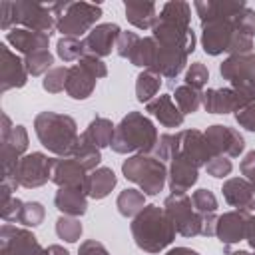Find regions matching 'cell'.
I'll return each instance as SVG.
<instances>
[{
  "label": "cell",
  "mask_w": 255,
  "mask_h": 255,
  "mask_svg": "<svg viewBox=\"0 0 255 255\" xmlns=\"http://www.w3.org/2000/svg\"><path fill=\"white\" fill-rule=\"evenodd\" d=\"M56 52L64 62H80L86 56V48H84V40L78 38H70V36H62L56 44Z\"/></svg>",
  "instance_id": "e575fe53"
},
{
  "label": "cell",
  "mask_w": 255,
  "mask_h": 255,
  "mask_svg": "<svg viewBox=\"0 0 255 255\" xmlns=\"http://www.w3.org/2000/svg\"><path fill=\"white\" fill-rule=\"evenodd\" d=\"M203 133H205L209 145L213 147L215 155L237 157L245 149V139H243V135L235 128L215 124V126H209Z\"/></svg>",
  "instance_id": "4fadbf2b"
},
{
  "label": "cell",
  "mask_w": 255,
  "mask_h": 255,
  "mask_svg": "<svg viewBox=\"0 0 255 255\" xmlns=\"http://www.w3.org/2000/svg\"><path fill=\"white\" fill-rule=\"evenodd\" d=\"M50 8L56 14V30L70 38L88 36L102 16V6L90 2H52Z\"/></svg>",
  "instance_id": "52a82bcc"
},
{
  "label": "cell",
  "mask_w": 255,
  "mask_h": 255,
  "mask_svg": "<svg viewBox=\"0 0 255 255\" xmlns=\"http://www.w3.org/2000/svg\"><path fill=\"white\" fill-rule=\"evenodd\" d=\"M68 72L70 68L68 66H60V68H52L44 80H42V88L50 94H60L66 90V80H68Z\"/></svg>",
  "instance_id": "74e56055"
},
{
  "label": "cell",
  "mask_w": 255,
  "mask_h": 255,
  "mask_svg": "<svg viewBox=\"0 0 255 255\" xmlns=\"http://www.w3.org/2000/svg\"><path fill=\"white\" fill-rule=\"evenodd\" d=\"M223 197L229 205H233L239 211L255 213V191L251 183L243 177H231L223 183Z\"/></svg>",
  "instance_id": "44dd1931"
},
{
  "label": "cell",
  "mask_w": 255,
  "mask_h": 255,
  "mask_svg": "<svg viewBox=\"0 0 255 255\" xmlns=\"http://www.w3.org/2000/svg\"><path fill=\"white\" fill-rule=\"evenodd\" d=\"M44 215H46V209L40 201H28V203H24L20 223L26 227H38L44 221Z\"/></svg>",
  "instance_id": "60d3db41"
},
{
  "label": "cell",
  "mask_w": 255,
  "mask_h": 255,
  "mask_svg": "<svg viewBox=\"0 0 255 255\" xmlns=\"http://www.w3.org/2000/svg\"><path fill=\"white\" fill-rule=\"evenodd\" d=\"M114 124L108 120V118H94L88 126V129L84 131V135L96 145V147H108L112 145V139H114Z\"/></svg>",
  "instance_id": "f546056e"
},
{
  "label": "cell",
  "mask_w": 255,
  "mask_h": 255,
  "mask_svg": "<svg viewBox=\"0 0 255 255\" xmlns=\"http://www.w3.org/2000/svg\"><path fill=\"white\" fill-rule=\"evenodd\" d=\"M155 56H157V42L153 40V36H147V38H139L137 46L129 56V62L143 70H151L155 64Z\"/></svg>",
  "instance_id": "4dcf8cb0"
},
{
  "label": "cell",
  "mask_w": 255,
  "mask_h": 255,
  "mask_svg": "<svg viewBox=\"0 0 255 255\" xmlns=\"http://www.w3.org/2000/svg\"><path fill=\"white\" fill-rule=\"evenodd\" d=\"M235 120L241 128H245L249 131H255V102H251L245 108H241L239 112H235Z\"/></svg>",
  "instance_id": "7dc6e473"
},
{
  "label": "cell",
  "mask_w": 255,
  "mask_h": 255,
  "mask_svg": "<svg viewBox=\"0 0 255 255\" xmlns=\"http://www.w3.org/2000/svg\"><path fill=\"white\" fill-rule=\"evenodd\" d=\"M122 171L126 179L133 181L141 187L143 195H157L167 179V167L159 157L137 153L122 163Z\"/></svg>",
  "instance_id": "ba28073f"
},
{
  "label": "cell",
  "mask_w": 255,
  "mask_h": 255,
  "mask_svg": "<svg viewBox=\"0 0 255 255\" xmlns=\"http://www.w3.org/2000/svg\"><path fill=\"white\" fill-rule=\"evenodd\" d=\"M2 62H0V80H2V92H8L12 88H22L28 82V70L24 66V60H20L8 44L0 46Z\"/></svg>",
  "instance_id": "ac0fdd59"
},
{
  "label": "cell",
  "mask_w": 255,
  "mask_h": 255,
  "mask_svg": "<svg viewBox=\"0 0 255 255\" xmlns=\"http://www.w3.org/2000/svg\"><path fill=\"white\" fill-rule=\"evenodd\" d=\"M251 213L247 211H227L223 215L217 217V225H215V235L223 245H233L245 239L247 233V219Z\"/></svg>",
  "instance_id": "e0dca14e"
},
{
  "label": "cell",
  "mask_w": 255,
  "mask_h": 255,
  "mask_svg": "<svg viewBox=\"0 0 255 255\" xmlns=\"http://www.w3.org/2000/svg\"><path fill=\"white\" fill-rule=\"evenodd\" d=\"M163 209L179 235L183 237L201 235V215L193 209L191 197H187L185 193H171L165 199Z\"/></svg>",
  "instance_id": "8fae6325"
},
{
  "label": "cell",
  "mask_w": 255,
  "mask_h": 255,
  "mask_svg": "<svg viewBox=\"0 0 255 255\" xmlns=\"http://www.w3.org/2000/svg\"><path fill=\"white\" fill-rule=\"evenodd\" d=\"M56 233L60 239L68 241V243H76L80 237H82V223L78 217H68V215H62L58 221H56Z\"/></svg>",
  "instance_id": "8d00e7d4"
},
{
  "label": "cell",
  "mask_w": 255,
  "mask_h": 255,
  "mask_svg": "<svg viewBox=\"0 0 255 255\" xmlns=\"http://www.w3.org/2000/svg\"><path fill=\"white\" fill-rule=\"evenodd\" d=\"M120 34H122V28L114 22L94 26L92 32L84 38L86 54L96 56V58H104V56L112 54V48H116V42H118Z\"/></svg>",
  "instance_id": "2e32d148"
},
{
  "label": "cell",
  "mask_w": 255,
  "mask_h": 255,
  "mask_svg": "<svg viewBox=\"0 0 255 255\" xmlns=\"http://www.w3.org/2000/svg\"><path fill=\"white\" fill-rule=\"evenodd\" d=\"M116 205L124 217H135L145 207V195L143 191H137V189H124L118 195Z\"/></svg>",
  "instance_id": "d6a6232c"
},
{
  "label": "cell",
  "mask_w": 255,
  "mask_h": 255,
  "mask_svg": "<svg viewBox=\"0 0 255 255\" xmlns=\"http://www.w3.org/2000/svg\"><path fill=\"white\" fill-rule=\"evenodd\" d=\"M157 141H159V135L151 120L139 112H129L116 126L112 149L116 153H131V151L149 153V151H155Z\"/></svg>",
  "instance_id": "5b68a950"
},
{
  "label": "cell",
  "mask_w": 255,
  "mask_h": 255,
  "mask_svg": "<svg viewBox=\"0 0 255 255\" xmlns=\"http://www.w3.org/2000/svg\"><path fill=\"white\" fill-rule=\"evenodd\" d=\"M239 12L201 24V46H203L205 54H209V56H219L223 52H229L231 56L251 54L253 38L241 34L235 26V18Z\"/></svg>",
  "instance_id": "3957f363"
},
{
  "label": "cell",
  "mask_w": 255,
  "mask_h": 255,
  "mask_svg": "<svg viewBox=\"0 0 255 255\" xmlns=\"http://www.w3.org/2000/svg\"><path fill=\"white\" fill-rule=\"evenodd\" d=\"M34 131L40 139V143L60 155V157H70L72 149L78 141V126L74 118L66 114H56V112H42L34 120Z\"/></svg>",
  "instance_id": "277c9868"
},
{
  "label": "cell",
  "mask_w": 255,
  "mask_h": 255,
  "mask_svg": "<svg viewBox=\"0 0 255 255\" xmlns=\"http://www.w3.org/2000/svg\"><path fill=\"white\" fill-rule=\"evenodd\" d=\"M167 177H169V189H171V193H185L197 181L199 167H195L183 155H175L171 159Z\"/></svg>",
  "instance_id": "7402d4cb"
},
{
  "label": "cell",
  "mask_w": 255,
  "mask_h": 255,
  "mask_svg": "<svg viewBox=\"0 0 255 255\" xmlns=\"http://www.w3.org/2000/svg\"><path fill=\"white\" fill-rule=\"evenodd\" d=\"M34 255H50V253H48V249H42V247H40V249H38Z\"/></svg>",
  "instance_id": "11a10c76"
},
{
  "label": "cell",
  "mask_w": 255,
  "mask_h": 255,
  "mask_svg": "<svg viewBox=\"0 0 255 255\" xmlns=\"http://www.w3.org/2000/svg\"><path fill=\"white\" fill-rule=\"evenodd\" d=\"M245 239H247L249 245L255 249V213H251L249 219H247V233H245Z\"/></svg>",
  "instance_id": "f907efd6"
},
{
  "label": "cell",
  "mask_w": 255,
  "mask_h": 255,
  "mask_svg": "<svg viewBox=\"0 0 255 255\" xmlns=\"http://www.w3.org/2000/svg\"><path fill=\"white\" fill-rule=\"evenodd\" d=\"M48 253H50V255H70L62 245H50V247H48Z\"/></svg>",
  "instance_id": "f5cc1de1"
},
{
  "label": "cell",
  "mask_w": 255,
  "mask_h": 255,
  "mask_svg": "<svg viewBox=\"0 0 255 255\" xmlns=\"http://www.w3.org/2000/svg\"><path fill=\"white\" fill-rule=\"evenodd\" d=\"M159 86H161V76L151 72V70H143L137 76V82H135V98H137V102L147 104L153 98H157Z\"/></svg>",
  "instance_id": "1f68e13d"
},
{
  "label": "cell",
  "mask_w": 255,
  "mask_h": 255,
  "mask_svg": "<svg viewBox=\"0 0 255 255\" xmlns=\"http://www.w3.org/2000/svg\"><path fill=\"white\" fill-rule=\"evenodd\" d=\"M70 157H74L76 161H80L86 171H94L98 167V163L102 161L100 147H96L84 133H80V137H78V141H76Z\"/></svg>",
  "instance_id": "f1b7e54d"
},
{
  "label": "cell",
  "mask_w": 255,
  "mask_h": 255,
  "mask_svg": "<svg viewBox=\"0 0 255 255\" xmlns=\"http://www.w3.org/2000/svg\"><path fill=\"white\" fill-rule=\"evenodd\" d=\"M86 191L80 187H60L54 197V205L60 213L68 217H80L88 209V199Z\"/></svg>",
  "instance_id": "d4e9b609"
},
{
  "label": "cell",
  "mask_w": 255,
  "mask_h": 255,
  "mask_svg": "<svg viewBox=\"0 0 255 255\" xmlns=\"http://www.w3.org/2000/svg\"><path fill=\"white\" fill-rule=\"evenodd\" d=\"M52 157H48L46 153L40 151H32L28 155H22L20 161L16 163L14 171L10 175L2 177V185H6L8 189L16 191V187H40L44 185L48 179H52V167H54Z\"/></svg>",
  "instance_id": "9c48e42d"
},
{
  "label": "cell",
  "mask_w": 255,
  "mask_h": 255,
  "mask_svg": "<svg viewBox=\"0 0 255 255\" xmlns=\"http://www.w3.org/2000/svg\"><path fill=\"white\" fill-rule=\"evenodd\" d=\"M78 255H110V253H108V249H106L102 243L90 239V241H84V243L80 245Z\"/></svg>",
  "instance_id": "c3c4849f"
},
{
  "label": "cell",
  "mask_w": 255,
  "mask_h": 255,
  "mask_svg": "<svg viewBox=\"0 0 255 255\" xmlns=\"http://www.w3.org/2000/svg\"><path fill=\"white\" fill-rule=\"evenodd\" d=\"M175 233L165 209L157 205H145L131 221L133 241L145 253H159L173 241Z\"/></svg>",
  "instance_id": "7a4b0ae2"
},
{
  "label": "cell",
  "mask_w": 255,
  "mask_h": 255,
  "mask_svg": "<svg viewBox=\"0 0 255 255\" xmlns=\"http://www.w3.org/2000/svg\"><path fill=\"white\" fill-rule=\"evenodd\" d=\"M191 203H193V209L199 215H211V213L217 211V199H215V195L209 189H197V191H193Z\"/></svg>",
  "instance_id": "f35d334b"
},
{
  "label": "cell",
  "mask_w": 255,
  "mask_h": 255,
  "mask_svg": "<svg viewBox=\"0 0 255 255\" xmlns=\"http://www.w3.org/2000/svg\"><path fill=\"white\" fill-rule=\"evenodd\" d=\"M96 76H92L86 68H82L80 64L72 66L68 72V80H66V94L74 100H86L92 96L94 88H96Z\"/></svg>",
  "instance_id": "484cf974"
},
{
  "label": "cell",
  "mask_w": 255,
  "mask_h": 255,
  "mask_svg": "<svg viewBox=\"0 0 255 255\" xmlns=\"http://www.w3.org/2000/svg\"><path fill=\"white\" fill-rule=\"evenodd\" d=\"M145 112L155 116L163 128H179L183 124V118H185L179 112L177 104L173 102V98L169 94H161V96L153 98L151 102H147L145 104Z\"/></svg>",
  "instance_id": "cb8c5ba5"
},
{
  "label": "cell",
  "mask_w": 255,
  "mask_h": 255,
  "mask_svg": "<svg viewBox=\"0 0 255 255\" xmlns=\"http://www.w3.org/2000/svg\"><path fill=\"white\" fill-rule=\"evenodd\" d=\"M137 42H139V36H137L135 32H122L120 38H118V42H116V52H118V56L129 60V56H131L133 48L137 46Z\"/></svg>",
  "instance_id": "f6af8a7d"
},
{
  "label": "cell",
  "mask_w": 255,
  "mask_h": 255,
  "mask_svg": "<svg viewBox=\"0 0 255 255\" xmlns=\"http://www.w3.org/2000/svg\"><path fill=\"white\" fill-rule=\"evenodd\" d=\"M40 249L38 239L28 229L4 223L0 229V255H34Z\"/></svg>",
  "instance_id": "7c38bea8"
},
{
  "label": "cell",
  "mask_w": 255,
  "mask_h": 255,
  "mask_svg": "<svg viewBox=\"0 0 255 255\" xmlns=\"http://www.w3.org/2000/svg\"><path fill=\"white\" fill-rule=\"evenodd\" d=\"M126 18L139 30H151L157 20V4L155 2H126Z\"/></svg>",
  "instance_id": "83f0119b"
},
{
  "label": "cell",
  "mask_w": 255,
  "mask_h": 255,
  "mask_svg": "<svg viewBox=\"0 0 255 255\" xmlns=\"http://www.w3.org/2000/svg\"><path fill=\"white\" fill-rule=\"evenodd\" d=\"M207 80H209V72H207V68H205L203 62H193L187 68V72H185V84L191 86V88H195V90H199V92L203 90V86L207 84Z\"/></svg>",
  "instance_id": "b9f144b4"
},
{
  "label": "cell",
  "mask_w": 255,
  "mask_h": 255,
  "mask_svg": "<svg viewBox=\"0 0 255 255\" xmlns=\"http://www.w3.org/2000/svg\"><path fill=\"white\" fill-rule=\"evenodd\" d=\"M229 255H249L247 251H233V253H229Z\"/></svg>",
  "instance_id": "9f6ffc18"
},
{
  "label": "cell",
  "mask_w": 255,
  "mask_h": 255,
  "mask_svg": "<svg viewBox=\"0 0 255 255\" xmlns=\"http://www.w3.org/2000/svg\"><path fill=\"white\" fill-rule=\"evenodd\" d=\"M177 151H179V133H161L155 147V155L163 161V159H173Z\"/></svg>",
  "instance_id": "ab89813d"
},
{
  "label": "cell",
  "mask_w": 255,
  "mask_h": 255,
  "mask_svg": "<svg viewBox=\"0 0 255 255\" xmlns=\"http://www.w3.org/2000/svg\"><path fill=\"white\" fill-rule=\"evenodd\" d=\"M177 133H179V151H177V155H183L195 167L205 165L215 155V151L209 145V141H207L203 131L183 129V131H177Z\"/></svg>",
  "instance_id": "5bb4252c"
},
{
  "label": "cell",
  "mask_w": 255,
  "mask_h": 255,
  "mask_svg": "<svg viewBox=\"0 0 255 255\" xmlns=\"http://www.w3.org/2000/svg\"><path fill=\"white\" fill-rule=\"evenodd\" d=\"M247 181L251 183V187H253V191H255V173H251V175L247 177Z\"/></svg>",
  "instance_id": "db71d44e"
},
{
  "label": "cell",
  "mask_w": 255,
  "mask_h": 255,
  "mask_svg": "<svg viewBox=\"0 0 255 255\" xmlns=\"http://www.w3.org/2000/svg\"><path fill=\"white\" fill-rule=\"evenodd\" d=\"M6 42L12 44L16 48V52H22L24 56H28L34 52L48 50L50 36L42 34V32L28 30V28H12L10 32H6Z\"/></svg>",
  "instance_id": "603a6c76"
},
{
  "label": "cell",
  "mask_w": 255,
  "mask_h": 255,
  "mask_svg": "<svg viewBox=\"0 0 255 255\" xmlns=\"http://www.w3.org/2000/svg\"><path fill=\"white\" fill-rule=\"evenodd\" d=\"M251 104L247 96L237 92L235 88H215L203 92V108L209 114H229V112H239Z\"/></svg>",
  "instance_id": "9a60e30c"
},
{
  "label": "cell",
  "mask_w": 255,
  "mask_h": 255,
  "mask_svg": "<svg viewBox=\"0 0 255 255\" xmlns=\"http://www.w3.org/2000/svg\"><path fill=\"white\" fill-rule=\"evenodd\" d=\"M12 24H22L28 30L52 36L56 30V14L52 12L50 4L2 0L0 2V28L4 32H10Z\"/></svg>",
  "instance_id": "8992f818"
},
{
  "label": "cell",
  "mask_w": 255,
  "mask_h": 255,
  "mask_svg": "<svg viewBox=\"0 0 255 255\" xmlns=\"http://www.w3.org/2000/svg\"><path fill=\"white\" fill-rule=\"evenodd\" d=\"M239 169H241V173L245 177H249L251 173H255V149H251V151L245 153V157L239 163Z\"/></svg>",
  "instance_id": "681fc988"
},
{
  "label": "cell",
  "mask_w": 255,
  "mask_h": 255,
  "mask_svg": "<svg viewBox=\"0 0 255 255\" xmlns=\"http://www.w3.org/2000/svg\"><path fill=\"white\" fill-rule=\"evenodd\" d=\"M205 169H207V173H209L211 177L223 179V177H227V175L231 173L233 163H231V159H229L227 155H213V157L205 163Z\"/></svg>",
  "instance_id": "7bdbcfd3"
},
{
  "label": "cell",
  "mask_w": 255,
  "mask_h": 255,
  "mask_svg": "<svg viewBox=\"0 0 255 255\" xmlns=\"http://www.w3.org/2000/svg\"><path fill=\"white\" fill-rule=\"evenodd\" d=\"M82 68H86L92 76H96V78H106L108 76V68H106V64L100 60V58H96V56H90V54H86L80 62H78Z\"/></svg>",
  "instance_id": "bcb514c9"
},
{
  "label": "cell",
  "mask_w": 255,
  "mask_h": 255,
  "mask_svg": "<svg viewBox=\"0 0 255 255\" xmlns=\"http://www.w3.org/2000/svg\"><path fill=\"white\" fill-rule=\"evenodd\" d=\"M191 6L187 2H165L151 28L153 40L161 48L181 50L187 56L195 50V34L189 26Z\"/></svg>",
  "instance_id": "6da1fadb"
},
{
  "label": "cell",
  "mask_w": 255,
  "mask_h": 255,
  "mask_svg": "<svg viewBox=\"0 0 255 255\" xmlns=\"http://www.w3.org/2000/svg\"><path fill=\"white\" fill-rule=\"evenodd\" d=\"M52 64H54V56L48 52V50H42V52H34V54H28L24 56V66L28 70L30 76H46L50 70H52Z\"/></svg>",
  "instance_id": "d590c367"
},
{
  "label": "cell",
  "mask_w": 255,
  "mask_h": 255,
  "mask_svg": "<svg viewBox=\"0 0 255 255\" xmlns=\"http://www.w3.org/2000/svg\"><path fill=\"white\" fill-rule=\"evenodd\" d=\"M219 72L225 80H229L231 88L255 102V54L229 56L219 66Z\"/></svg>",
  "instance_id": "30bf717a"
},
{
  "label": "cell",
  "mask_w": 255,
  "mask_h": 255,
  "mask_svg": "<svg viewBox=\"0 0 255 255\" xmlns=\"http://www.w3.org/2000/svg\"><path fill=\"white\" fill-rule=\"evenodd\" d=\"M86 169L74 157H60L52 167V181L58 187H80L86 191Z\"/></svg>",
  "instance_id": "ffe728a7"
},
{
  "label": "cell",
  "mask_w": 255,
  "mask_h": 255,
  "mask_svg": "<svg viewBox=\"0 0 255 255\" xmlns=\"http://www.w3.org/2000/svg\"><path fill=\"white\" fill-rule=\"evenodd\" d=\"M0 141H2V173L10 175L14 171V167H16V163L20 161L22 153L28 149L26 128L24 126H14L12 131L8 135H4Z\"/></svg>",
  "instance_id": "d6986e66"
},
{
  "label": "cell",
  "mask_w": 255,
  "mask_h": 255,
  "mask_svg": "<svg viewBox=\"0 0 255 255\" xmlns=\"http://www.w3.org/2000/svg\"><path fill=\"white\" fill-rule=\"evenodd\" d=\"M173 98H175V104H177V108H179V112H181L183 116L197 112L199 106L203 104V94H201L199 90L187 86V84L175 88V96H173Z\"/></svg>",
  "instance_id": "836d02e7"
},
{
  "label": "cell",
  "mask_w": 255,
  "mask_h": 255,
  "mask_svg": "<svg viewBox=\"0 0 255 255\" xmlns=\"http://www.w3.org/2000/svg\"><path fill=\"white\" fill-rule=\"evenodd\" d=\"M118 177L114 169L110 167H96L94 171L88 173L86 179V195L92 199H104L110 195V191L116 187Z\"/></svg>",
  "instance_id": "4316f807"
},
{
  "label": "cell",
  "mask_w": 255,
  "mask_h": 255,
  "mask_svg": "<svg viewBox=\"0 0 255 255\" xmlns=\"http://www.w3.org/2000/svg\"><path fill=\"white\" fill-rule=\"evenodd\" d=\"M22 209H24V201H20L18 197H10L8 201H4L2 203V219H4V223H20Z\"/></svg>",
  "instance_id": "ee69618b"
},
{
  "label": "cell",
  "mask_w": 255,
  "mask_h": 255,
  "mask_svg": "<svg viewBox=\"0 0 255 255\" xmlns=\"http://www.w3.org/2000/svg\"><path fill=\"white\" fill-rule=\"evenodd\" d=\"M167 255H199V253L193 251V249H189V247H175V249H171Z\"/></svg>",
  "instance_id": "816d5d0a"
}]
</instances>
